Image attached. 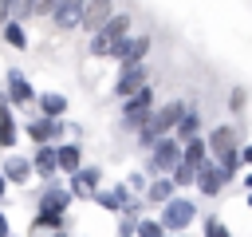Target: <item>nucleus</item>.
<instances>
[{
	"instance_id": "0eeeda50",
	"label": "nucleus",
	"mask_w": 252,
	"mask_h": 237,
	"mask_svg": "<svg viewBox=\"0 0 252 237\" xmlns=\"http://www.w3.org/2000/svg\"><path fill=\"white\" fill-rule=\"evenodd\" d=\"M4 95H8V103L12 107H28V103H35V87H32V79L20 71V67H12L8 75H4Z\"/></svg>"
},
{
	"instance_id": "a878e982",
	"label": "nucleus",
	"mask_w": 252,
	"mask_h": 237,
	"mask_svg": "<svg viewBox=\"0 0 252 237\" xmlns=\"http://www.w3.org/2000/svg\"><path fill=\"white\" fill-rule=\"evenodd\" d=\"M91 201H94L98 209H106V213H118V217H122V209H126V205H122V198H118V190H94V198H91Z\"/></svg>"
},
{
	"instance_id": "7ed1b4c3",
	"label": "nucleus",
	"mask_w": 252,
	"mask_h": 237,
	"mask_svg": "<svg viewBox=\"0 0 252 237\" xmlns=\"http://www.w3.org/2000/svg\"><path fill=\"white\" fill-rule=\"evenodd\" d=\"M154 87L146 83L138 95H130V99H122V126L126 130H138V126H146L150 118H154Z\"/></svg>"
},
{
	"instance_id": "79ce46f5",
	"label": "nucleus",
	"mask_w": 252,
	"mask_h": 237,
	"mask_svg": "<svg viewBox=\"0 0 252 237\" xmlns=\"http://www.w3.org/2000/svg\"><path fill=\"white\" fill-rule=\"evenodd\" d=\"M165 237H189V233H165Z\"/></svg>"
},
{
	"instance_id": "4be33fe9",
	"label": "nucleus",
	"mask_w": 252,
	"mask_h": 237,
	"mask_svg": "<svg viewBox=\"0 0 252 237\" xmlns=\"http://www.w3.org/2000/svg\"><path fill=\"white\" fill-rule=\"evenodd\" d=\"M28 229H67V213H59V209H39V205H35Z\"/></svg>"
},
{
	"instance_id": "6ab92c4d",
	"label": "nucleus",
	"mask_w": 252,
	"mask_h": 237,
	"mask_svg": "<svg viewBox=\"0 0 252 237\" xmlns=\"http://www.w3.org/2000/svg\"><path fill=\"white\" fill-rule=\"evenodd\" d=\"M0 170H4L8 186H28V182H32V174H35V170H32V158H24V154H12Z\"/></svg>"
},
{
	"instance_id": "39448f33",
	"label": "nucleus",
	"mask_w": 252,
	"mask_h": 237,
	"mask_svg": "<svg viewBox=\"0 0 252 237\" xmlns=\"http://www.w3.org/2000/svg\"><path fill=\"white\" fill-rule=\"evenodd\" d=\"M181 162V142L173 134L158 138V146L150 150V162H146V174L150 178H161V174H173V166Z\"/></svg>"
},
{
	"instance_id": "ea45409f",
	"label": "nucleus",
	"mask_w": 252,
	"mask_h": 237,
	"mask_svg": "<svg viewBox=\"0 0 252 237\" xmlns=\"http://www.w3.org/2000/svg\"><path fill=\"white\" fill-rule=\"evenodd\" d=\"M8 198V178H4V170H0V201Z\"/></svg>"
},
{
	"instance_id": "1a4fd4ad",
	"label": "nucleus",
	"mask_w": 252,
	"mask_h": 237,
	"mask_svg": "<svg viewBox=\"0 0 252 237\" xmlns=\"http://www.w3.org/2000/svg\"><path fill=\"white\" fill-rule=\"evenodd\" d=\"M146 83H150V67H146V63L122 67V71H118V79H114V99H130V95H138Z\"/></svg>"
},
{
	"instance_id": "b1692460",
	"label": "nucleus",
	"mask_w": 252,
	"mask_h": 237,
	"mask_svg": "<svg viewBox=\"0 0 252 237\" xmlns=\"http://www.w3.org/2000/svg\"><path fill=\"white\" fill-rule=\"evenodd\" d=\"M205 158H209V142H205L201 134L189 138V142H181V162H185V166H201Z\"/></svg>"
},
{
	"instance_id": "72a5a7b5",
	"label": "nucleus",
	"mask_w": 252,
	"mask_h": 237,
	"mask_svg": "<svg viewBox=\"0 0 252 237\" xmlns=\"http://www.w3.org/2000/svg\"><path fill=\"white\" fill-rule=\"evenodd\" d=\"M32 237H67V229H28Z\"/></svg>"
},
{
	"instance_id": "2eb2a0df",
	"label": "nucleus",
	"mask_w": 252,
	"mask_h": 237,
	"mask_svg": "<svg viewBox=\"0 0 252 237\" xmlns=\"http://www.w3.org/2000/svg\"><path fill=\"white\" fill-rule=\"evenodd\" d=\"M71 201H75V198H71V190H67L63 182H55V178H51V182L43 186V194H39V201H35V205H39V209H59V213H67V209H71Z\"/></svg>"
},
{
	"instance_id": "412c9836",
	"label": "nucleus",
	"mask_w": 252,
	"mask_h": 237,
	"mask_svg": "<svg viewBox=\"0 0 252 237\" xmlns=\"http://www.w3.org/2000/svg\"><path fill=\"white\" fill-rule=\"evenodd\" d=\"M35 107H39L43 118H63V115H67V95H59V91H39V95H35Z\"/></svg>"
},
{
	"instance_id": "c9c22d12",
	"label": "nucleus",
	"mask_w": 252,
	"mask_h": 237,
	"mask_svg": "<svg viewBox=\"0 0 252 237\" xmlns=\"http://www.w3.org/2000/svg\"><path fill=\"white\" fill-rule=\"evenodd\" d=\"M12 20V0H0V28Z\"/></svg>"
},
{
	"instance_id": "37998d69",
	"label": "nucleus",
	"mask_w": 252,
	"mask_h": 237,
	"mask_svg": "<svg viewBox=\"0 0 252 237\" xmlns=\"http://www.w3.org/2000/svg\"><path fill=\"white\" fill-rule=\"evenodd\" d=\"M248 205H252V190H248Z\"/></svg>"
},
{
	"instance_id": "6e6552de",
	"label": "nucleus",
	"mask_w": 252,
	"mask_h": 237,
	"mask_svg": "<svg viewBox=\"0 0 252 237\" xmlns=\"http://www.w3.org/2000/svg\"><path fill=\"white\" fill-rule=\"evenodd\" d=\"M205 142H209V158L213 162H220V158H228V154H236L240 150V138H236V126H213L209 134H205Z\"/></svg>"
},
{
	"instance_id": "bb28decb",
	"label": "nucleus",
	"mask_w": 252,
	"mask_h": 237,
	"mask_svg": "<svg viewBox=\"0 0 252 237\" xmlns=\"http://www.w3.org/2000/svg\"><path fill=\"white\" fill-rule=\"evenodd\" d=\"M134 134H138V138H134V146H138V150H146V154H150V150L158 146V138H165V134H158V126H154V118H150L146 126H138Z\"/></svg>"
},
{
	"instance_id": "20e7f679",
	"label": "nucleus",
	"mask_w": 252,
	"mask_h": 237,
	"mask_svg": "<svg viewBox=\"0 0 252 237\" xmlns=\"http://www.w3.org/2000/svg\"><path fill=\"white\" fill-rule=\"evenodd\" d=\"M150 47H154V36H146V32H142V36H126V40L110 43L106 59H118L122 67H134V63H146Z\"/></svg>"
},
{
	"instance_id": "dca6fc26",
	"label": "nucleus",
	"mask_w": 252,
	"mask_h": 237,
	"mask_svg": "<svg viewBox=\"0 0 252 237\" xmlns=\"http://www.w3.org/2000/svg\"><path fill=\"white\" fill-rule=\"evenodd\" d=\"M114 16V0H87V8H83V20H79V28H87L91 36L106 24Z\"/></svg>"
},
{
	"instance_id": "4468645a",
	"label": "nucleus",
	"mask_w": 252,
	"mask_h": 237,
	"mask_svg": "<svg viewBox=\"0 0 252 237\" xmlns=\"http://www.w3.org/2000/svg\"><path fill=\"white\" fill-rule=\"evenodd\" d=\"M185 111H189V103H181V99H169V103H161V107L154 111V126H158V134H173Z\"/></svg>"
},
{
	"instance_id": "f3484780",
	"label": "nucleus",
	"mask_w": 252,
	"mask_h": 237,
	"mask_svg": "<svg viewBox=\"0 0 252 237\" xmlns=\"http://www.w3.org/2000/svg\"><path fill=\"white\" fill-rule=\"evenodd\" d=\"M173 194H177V186L169 182V174H161V178H150V186H146V194H142V201L146 205H165V201H173Z\"/></svg>"
},
{
	"instance_id": "9d476101",
	"label": "nucleus",
	"mask_w": 252,
	"mask_h": 237,
	"mask_svg": "<svg viewBox=\"0 0 252 237\" xmlns=\"http://www.w3.org/2000/svg\"><path fill=\"white\" fill-rule=\"evenodd\" d=\"M28 134H32V142H35V146H43V142L59 146V142H63V134H67V122H63V118H43V115H35V118L28 122Z\"/></svg>"
},
{
	"instance_id": "f8f14e48",
	"label": "nucleus",
	"mask_w": 252,
	"mask_h": 237,
	"mask_svg": "<svg viewBox=\"0 0 252 237\" xmlns=\"http://www.w3.org/2000/svg\"><path fill=\"white\" fill-rule=\"evenodd\" d=\"M197 194H205V198H217L220 190H224V178H220V162H213V158H205L201 166H197V186H193Z\"/></svg>"
},
{
	"instance_id": "2f4dec72",
	"label": "nucleus",
	"mask_w": 252,
	"mask_h": 237,
	"mask_svg": "<svg viewBox=\"0 0 252 237\" xmlns=\"http://www.w3.org/2000/svg\"><path fill=\"white\" fill-rule=\"evenodd\" d=\"M244 103H248V91H244V87H232V91H228V111H232V115H240V111H244Z\"/></svg>"
},
{
	"instance_id": "5701e85b",
	"label": "nucleus",
	"mask_w": 252,
	"mask_h": 237,
	"mask_svg": "<svg viewBox=\"0 0 252 237\" xmlns=\"http://www.w3.org/2000/svg\"><path fill=\"white\" fill-rule=\"evenodd\" d=\"M201 134V111L197 107H189L185 115H181V122H177V130H173V138L177 142H189V138H197Z\"/></svg>"
},
{
	"instance_id": "aec40b11",
	"label": "nucleus",
	"mask_w": 252,
	"mask_h": 237,
	"mask_svg": "<svg viewBox=\"0 0 252 237\" xmlns=\"http://www.w3.org/2000/svg\"><path fill=\"white\" fill-rule=\"evenodd\" d=\"M55 150H59V174L63 178H71V174L83 170V146L79 142H59Z\"/></svg>"
},
{
	"instance_id": "7c9ffc66",
	"label": "nucleus",
	"mask_w": 252,
	"mask_h": 237,
	"mask_svg": "<svg viewBox=\"0 0 252 237\" xmlns=\"http://www.w3.org/2000/svg\"><path fill=\"white\" fill-rule=\"evenodd\" d=\"M201 237H232V233H228V225L220 217H205V233Z\"/></svg>"
},
{
	"instance_id": "4c0bfd02",
	"label": "nucleus",
	"mask_w": 252,
	"mask_h": 237,
	"mask_svg": "<svg viewBox=\"0 0 252 237\" xmlns=\"http://www.w3.org/2000/svg\"><path fill=\"white\" fill-rule=\"evenodd\" d=\"M51 8H55V0H39L35 4V16H51Z\"/></svg>"
},
{
	"instance_id": "c756f323",
	"label": "nucleus",
	"mask_w": 252,
	"mask_h": 237,
	"mask_svg": "<svg viewBox=\"0 0 252 237\" xmlns=\"http://www.w3.org/2000/svg\"><path fill=\"white\" fill-rule=\"evenodd\" d=\"M35 4H39V0H12V20H20V24L32 20V16H35Z\"/></svg>"
},
{
	"instance_id": "e433bc0d",
	"label": "nucleus",
	"mask_w": 252,
	"mask_h": 237,
	"mask_svg": "<svg viewBox=\"0 0 252 237\" xmlns=\"http://www.w3.org/2000/svg\"><path fill=\"white\" fill-rule=\"evenodd\" d=\"M0 237H12V221H8L4 209H0Z\"/></svg>"
},
{
	"instance_id": "f704fd0d",
	"label": "nucleus",
	"mask_w": 252,
	"mask_h": 237,
	"mask_svg": "<svg viewBox=\"0 0 252 237\" xmlns=\"http://www.w3.org/2000/svg\"><path fill=\"white\" fill-rule=\"evenodd\" d=\"M126 186H130V190H142V194H146V186H150V182H146L142 174H130V182H126Z\"/></svg>"
},
{
	"instance_id": "f03ea898",
	"label": "nucleus",
	"mask_w": 252,
	"mask_h": 237,
	"mask_svg": "<svg viewBox=\"0 0 252 237\" xmlns=\"http://www.w3.org/2000/svg\"><path fill=\"white\" fill-rule=\"evenodd\" d=\"M130 28H134V16H130V12H114V16L91 36V55H106L110 43H118V40L130 36Z\"/></svg>"
},
{
	"instance_id": "c85d7f7f",
	"label": "nucleus",
	"mask_w": 252,
	"mask_h": 237,
	"mask_svg": "<svg viewBox=\"0 0 252 237\" xmlns=\"http://www.w3.org/2000/svg\"><path fill=\"white\" fill-rule=\"evenodd\" d=\"M138 237H165V225L158 217H142L138 221Z\"/></svg>"
},
{
	"instance_id": "58836bf2",
	"label": "nucleus",
	"mask_w": 252,
	"mask_h": 237,
	"mask_svg": "<svg viewBox=\"0 0 252 237\" xmlns=\"http://www.w3.org/2000/svg\"><path fill=\"white\" fill-rule=\"evenodd\" d=\"M240 162H244V166H252V142H248V146H240Z\"/></svg>"
},
{
	"instance_id": "a211bd4d",
	"label": "nucleus",
	"mask_w": 252,
	"mask_h": 237,
	"mask_svg": "<svg viewBox=\"0 0 252 237\" xmlns=\"http://www.w3.org/2000/svg\"><path fill=\"white\" fill-rule=\"evenodd\" d=\"M20 126H16V107L8 103V95L0 91V146H16Z\"/></svg>"
},
{
	"instance_id": "9b49d317",
	"label": "nucleus",
	"mask_w": 252,
	"mask_h": 237,
	"mask_svg": "<svg viewBox=\"0 0 252 237\" xmlns=\"http://www.w3.org/2000/svg\"><path fill=\"white\" fill-rule=\"evenodd\" d=\"M32 170H35V178H43V182L59 178V150H55L51 142L35 146V150H32Z\"/></svg>"
},
{
	"instance_id": "ddd939ff",
	"label": "nucleus",
	"mask_w": 252,
	"mask_h": 237,
	"mask_svg": "<svg viewBox=\"0 0 252 237\" xmlns=\"http://www.w3.org/2000/svg\"><path fill=\"white\" fill-rule=\"evenodd\" d=\"M83 8H87V0H55V8H51V24H55L59 32H71V28H79V20H83Z\"/></svg>"
},
{
	"instance_id": "f257e3e1",
	"label": "nucleus",
	"mask_w": 252,
	"mask_h": 237,
	"mask_svg": "<svg viewBox=\"0 0 252 237\" xmlns=\"http://www.w3.org/2000/svg\"><path fill=\"white\" fill-rule=\"evenodd\" d=\"M158 221L165 225V233H185L197 221V201H189L185 194H173V201H165L158 209Z\"/></svg>"
},
{
	"instance_id": "423d86ee",
	"label": "nucleus",
	"mask_w": 252,
	"mask_h": 237,
	"mask_svg": "<svg viewBox=\"0 0 252 237\" xmlns=\"http://www.w3.org/2000/svg\"><path fill=\"white\" fill-rule=\"evenodd\" d=\"M67 190H71V198H75V201H91V198H94V190H102V170L83 162V170L67 178Z\"/></svg>"
},
{
	"instance_id": "cd10ccee",
	"label": "nucleus",
	"mask_w": 252,
	"mask_h": 237,
	"mask_svg": "<svg viewBox=\"0 0 252 237\" xmlns=\"http://www.w3.org/2000/svg\"><path fill=\"white\" fill-rule=\"evenodd\" d=\"M169 182L177 186V194H181V190H189V186H197V166L177 162V166H173V174H169Z\"/></svg>"
},
{
	"instance_id": "473e14b6",
	"label": "nucleus",
	"mask_w": 252,
	"mask_h": 237,
	"mask_svg": "<svg viewBox=\"0 0 252 237\" xmlns=\"http://www.w3.org/2000/svg\"><path fill=\"white\" fill-rule=\"evenodd\" d=\"M118 237H138V217H118Z\"/></svg>"
},
{
	"instance_id": "a19ab883",
	"label": "nucleus",
	"mask_w": 252,
	"mask_h": 237,
	"mask_svg": "<svg viewBox=\"0 0 252 237\" xmlns=\"http://www.w3.org/2000/svg\"><path fill=\"white\" fill-rule=\"evenodd\" d=\"M244 190H252V174H244Z\"/></svg>"
},
{
	"instance_id": "393cba45",
	"label": "nucleus",
	"mask_w": 252,
	"mask_h": 237,
	"mask_svg": "<svg viewBox=\"0 0 252 237\" xmlns=\"http://www.w3.org/2000/svg\"><path fill=\"white\" fill-rule=\"evenodd\" d=\"M0 36H4V43L8 47H16V51H28L32 43H28V32H24V24L20 20H8L4 28H0Z\"/></svg>"
}]
</instances>
